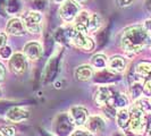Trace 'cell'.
<instances>
[{
	"label": "cell",
	"instance_id": "44dd1931",
	"mask_svg": "<svg viewBox=\"0 0 151 136\" xmlns=\"http://www.w3.org/2000/svg\"><path fill=\"white\" fill-rule=\"evenodd\" d=\"M110 105L115 107L116 109H123L126 108L129 105V99L124 93H114L110 99Z\"/></svg>",
	"mask_w": 151,
	"mask_h": 136
},
{
	"label": "cell",
	"instance_id": "277c9868",
	"mask_svg": "<svg viewBox=\"0 0 151 136\" xmlns=\"http://www.w3.org/2000/svg\"><path fill=\"white\" fill-rule=\"evenodd\" d=\"M129 113L131 118L129 128L131 129V132L134 134H143L147 129V113L141 111L135 106H133Z\"/></svg>",
	"mask_w": 151,
	"mask_h": 136
},
{
	"label": "cell",
	"instance_id": "f6af8a7d",
	"mask_svg": "<svg viewBox=\"0 0 151 136\" xmlns=\"http://www.w3.org/2000/svg\"><path fill=\"white\" fill-rule=\"evenodd\" d=\"M43 136H50V135H48V134H45H45H43Z\"/></svg>",
	"mask_w": 151,
	"mask_h": 136
},
{
	"label": "cell",
	"instance_id": "ffe728a7",
	"mask_svg": "<svg viewBox=\"0 0 151 136\" xmlns=\"http://www.w3.org/2000/svg\"><path fill=\"white\" fill-rule=\"evenodd\" d=\"M135 74L142 78L151 79V62L150 61H140L135 66Z\"/></svg>",
	"mask_w": 151,
	"mask_h": 136
},
{
	"label": "cell",
	"instance_id": "8d00e7d4",
	"mask_svg": "<svg viewBox=\"0 0 151 136\" xmlns=\"http://www.w3.org/2000/svg\"><path fill=\"white\" fill-rule=\"evenodd\" d=\"M6 42H7V35L6 33H4L2 31H0V48L6 45Z\"/></svg>",
	"mask_w": 151,
	"mask_h": 136
},
{
	"label": "cell",
	"instance_id": "e575fe53",
	"mask_svg": "<svg viewBox=\"0 0 151 136\" xmlns=\"http://www.w3.org/2000/svg\"><path fill=\"white\" fill-rule=\"evenodd\" d=\"M147 134L151 136V113H147Z\"/></svg>",
	"mask_w": 151,
	"mask_h": 136
},
{
	"label": "cell",
	"instance_id": "8992f818",
	"mask_svg": "<svg viewBox=\"0 0 151 136\" xmlns=\"http://www.w3.org/2000/svg\"><path fill=\"white\" fill-rule=\"evenodd\" d=\"M78 13H80V6L74 0H66L59 8V16L66 23L74 22Z\"/></svg>",
	"mask_w": 151,
	"mask_h": 136
},
{
	"label": "cell",
	"instance_id": "6da1fadb",
	"mask_svg": "<svg viewBox=\"0 0 151 136\" xmlns=\"http://www.w3.org/2000/svg\"><path fill=\"white\" fill-rule=\"evenodd\" d=\"M151 44V35L143 26H131L123 32L121 45L123 50L129 54H136L144 48Z\"/></svg>",
	"mask_w": 151,
	"mask_h": 136
},
{
	"label": "cell",
	"instance_id": "f546056e",
	"mask_svg": "<svg viewBox=\"0 0 151 136\" xmlns=\"http://www.w3.org/2000/svg\"><path fill=\"white\" fill-rule=\"evenodd\" d=\"M0 133L2 136H15L16 134V129L13 126H0Z\"/></svg>",
	"mask_w": 151,
	"mask_h": 136
},
{
	"label": "cell",
	"instance_id": "836d02e7",
	"mask_svg": "<svg viewBox=\"0 0 151 136\" xmlns=\"http://www.w3.org/2000/svg\"><path fill=\"white\" fill-rule=\"evenodd\" d=\"M8 0H0V15L5 16L6 15V6H7Z\"/></svg>",
	"mask_w": 151,
	"mask_h": 136
},
{
	"label": "cell",
	"instance_id": "1f68e13d",
	"mask_svg": "<svg viewBox=\"0 0 151 136\" xmlns=\"http://www.w3.org/2000/svg\"><path fill=\"white\" fill-rule=\"evenodd\" d=\"M135 2V0H116V4L121 8H126L132 6Z\"/></svg>",
	"mask_w": 151,
	"mask_h": 136
},
{
	"label": "cell",
	"instance_id": "3957f363",
	"mask_svg": "<svg viewBox=\"0 0 151 136\" xmlns=\"http://www.w3.org/2000/svg\"><path fill=\"white\" fill-rule=\"evenodd\" d=\"M74 121L72 120L69 113H59L53 121V132L57 136H69L74 132Z\"/></svg>",
	"mask_w": 151,
	"mask_h": 136
},
{
	"label": "cell",
	"instance_id": "4dcf8cb0",
	"mask_svg": "<svg viewBox=\"0 0 151 136\" xmlns=\"http://www.w3.org/2000/svg\"><path fill=\"white\" fill-rule=\"evenodd\" d=\"M32 2V7L34 10H42V9H45L47 7V0H32L31 1Z\"/></svg>",
	"mask_w": 151,
	"mask_h": 136
},
{
	"label": "cell",
	"instance_id": "9a60e30c",
	"mask_svg": "<svg viewBox=\"0 0 151 136\" xmlns=\"http://www.w3.org/2000/svg\"><path fill=\"white\" fill-rule=\"evenodd\" d=\"M126 65H127L126 59L123 56L116 54V56H113L108 60V66L107 67H108L109 70H111V72L116 73V74H121V73H123L126 69Z\"/></svg>",
	"mask_w": 151,
	"mask_h": 136
},
{
	"label": "cell",
	"instance_id": "8fae6325",
	"mask_svg": "<svg viewBox=\"0 0 151 136\" xmlns=\"http://www.w3.org/2000/svg\"><path fill=\"white\" fill-rule=\"evenodd\" d=\"M113 94L114 92L110 87L101 86L94 93V97H93L94 103L98 107H100V108H102L104 106H106V105H108L110 102V99L113 97Z\"/></svg>",
	"mask_w": 151,
	"mask_h": 136
},
{
	"label": "cell",
	"instance_id": "9c48e42d",
	"mask_svg": "<svg viewBox=\"0 0 151 136\" xmlns=\"http://www.w3.org/2000/svg\"><path fill=\"white\" fill-rule=\"evenodd\" d=\"M30 112L23 107L12 106L6 111V118L13 122H22L29 119Z\"/></svg>",
	"mask_w": 151,
	"mask_h": 136
},
{
	"label": "cell",
	"instance_id": "d4e9b609",
	"mask_svg": "<svg viewBox=\"0 0 151 136\" xmlns=\"http://www.w3.org/2000/svg\"><path fill=\"white\" fill-rule=\"evenodd\" d=\"M136 108H139L144 113H151V100L148 98H139L136 99L135 105Z\"/></svg>",
	"mask_w": 151,
	"mask_h": 136
},
{
	"label": "cell",
	"instance_id": "d6a6232c",
	"mask_svg": "<svg viewBox=\"0 0 151 136\" xmlns=\"http://www.w3.org/2000/svg\"><path fill=\"white\" fill-rule=\"evenodd\" d=\"M72 136H91V133H89L86 129H77L75 132H73Z\"/></svg>",
	"mask_w": 151,
	"mask_h": 136
},
{
	"label": "cell",
	"instance_id": "5bb4252c",
	"mask_svg": "<svg viewBox=\"0 0 151 136\" xmlns=\"http://www.w3.org/2000/svg\"><path fill=\"white\" fill-rule=\"evenodd\" d=\"M84 126H85V129L89 133L98 134V133H101L105 129L106 122L104 120V118L100 117V116H91V117L88 118V120H86Z\"/></svg>",
	"mask_w": 151,
	"mask_h": 136
},
{
	"label": "cell",
	"instance_id": "f35d334b",
	"mask_svg": "<svg viewBox=\"0 0 151 136\" xmlns=\"http://www.w3.org/2000/svg\"><path fill=\"white\" fill-rule=\"evenodd\" d=\"M143 27L145 29V31L151 35V18L150 19H147L143 24Z\"/></svg>",
	"mask_w": 151,
	"mask_h": 136
},
{
	"label": "cell",
	"instance_id": "ab89813d",
	"mask_svg": "<svg viewBox=\"0 0 151 136\" xmlns=\"http://www.w3.org/2000/svg\"><path fill=\"white\" fill-rule=\"evenodd\" d=\"M144 6H145V9L151 14V0H145Z\"/></svg>",
	"mask_w": 151,
	"mask_h": 136
},
{
	"label": "cell",
	"instance_id": "30bf717a",
	"mask_svg": "<svg viewBox=\"0 0 151 136\" xmlns=\"http://www.w3.org/2000/svg\"><path fill=\"white\" fill-rule=\"evenodd\" d=\"M6 32L14 37H23L26 34L27 31L25 29V25L23 23L22 18L14 17L8 21L7 25H6Z\"/></svg>",
	"mask_w": 151,
	"mask_h": 136
},
{
	"label": "cell",
	"instance_id": "60d3db41",
	"mask_svg": "<svg viewBox=\"0 0 151 136\" xmlns=\"http://www.w3.org/2000/svg\"><path fill=\"white\" fill-rule=\"evenodd\" d=\"M66 0H53V2H56V4H63V2H65Z\"/></svg>",
	"mask_w": 151,
	"mask_h": 136
},
{
	"label": "cell",
	"instance_id": "484cf974",
	"mask_svg": "<svg viewBox=\"0 0 151 136\" xmlns=\"http://www.w3.org/2000/svg\"><path fill=\"white\" fill-rule=\"evenodd\" d=\"M21 9V0H8L7 6H6V11L9 14H15L19 11Z\"/></svg>",
	"mask_w": 151,
	"mask_h": 136
},
{
	"label": "cell",
	"instance_id": "7402d4cb",
	"mask_svg": "<svg viewBox=\"0 0 151 136\" xmlns=\"http://www.w3.org/2000/svg\"><path fill=\"white\" fill-rule=\"evenodd\" d=\"M102 18L98 13H93L90 15L89 24H88V33H94L101 27Z\"/></svg>",
	"mask_w": 151,
	"mask_h": 136
},
{
	"label": "cell",
	"instance_id": "e0dca14e",
	"mask_svg": "<svg viewBox=\"0 0 151 136\" xmlns=\"http://www.w3.org/2000/svg\"><path fill=\"white\" fill-rule=\"evenodd\" d=\"M89 18H90V14L85 10L80 11L77 16L74 19V29L78 32H83V33H88V24H89Z\"/></svg>",
	"mask_w": 151,
	"mask_h": 136
},
{
	"label": "cell",
	"instance_id": "7a4b0ae2",
	"mask_svg": "<svg viewBox=\"0 0 151 136\" xmlns=\"http://www.w3.org/2000/svg\"><path fill=\"white\" fill-rule=\"evenodd\" d=\"M66 32H67L68 41L73 45H75L76 48L82 49L84 51H92L94 49V42L90 37L86 35V33L78 32L74 27L68 29Z\"/></svg>",
	"mask_w": 151,
	"mask_h": 136
},
{
	"label": "cell",
	"instance_id": "7c38bea8",
	"mask_svg": "<svg viewBox=\"0 0 151 136\" xmlns=\"http://www.w3.org/2000/svg\"><path fill=\"white\" fill-rule=\"evenodd\" d=\"M69 116H70L72 120L74 121L76 126H84L88 118H89L88 110L84 107L81 106L72 107L70 110H69Z\"/></svg>",
	"mask_w": 151,
	"mask_h": 136
},
{
	"label": "cell",
	"instance_id": "d590c367",
	"mask_svg": "<svg viewBox=\"0 0 151 136\" xmlns=\"http://www.w3.org/2000/svg\"><path fill=\"white\" fill-rule=\"evenodd\" d=\"M144 86V92L147 94H151V79H147L143 84Z\"/></svg>",
	"mask_w": 151,
	"mask_h": 136
},
{
	"label": "cell",
	"instance_id": "603a6c76",
	"mask_svg": "<svg viewBox=\"0 0 151 136\" xmlns=\"http://www.w3.org/2000/svg\"><path fill=\"white\" fill-rule=\"evenodd\" d=\"M91 66L96 69H105L108 66V60L107 57L102 53H97L91 58Z\"/></svg>",
	"mask_w": 151,
	"mask_h": 136
},
{
	"label": "cell",
	"instance_id": "2e32d148",
	"mask_svg": "<svg viewBox=\"0 0 151 136\" xmlns=\"http://www.w3.org/2000/svg\"><path fill=\"white\" fill-rule=\"evenodd\" d=\"M75 78L80 82H88L93 78L94 70L90 65H81L75 69Z\"/></svg>",
	"mask_w": 151,
	"mask_h": 136
},
{
	"label": "cell",
	"instance_id": "7bdbcfd3",
	"mask_svg": "<svg viewBox=\"0 0 151 136\" xmlns=\"http://www.w3.org/2000/svg\"><path fill=\"white\" fill-rule=\"evenodd\" d=\"M114 136H125V135H124V134H119V133H118V134H115Z\"/></svg>",
	"mask_w": 151,
	"mask_h": 136
},
{
	"label": "cell",
	"instance_id": "bcb514c9",
	"mask_svg": "<svg viewBox=\"0 0 151 136\" xmlns=\"http://www.w3.org/2000/svg\"><path fill=\"white\" fill-rule=\"evenodd\" d=\"M0 136H2V135H1V133H0Z\"/></svg>",
	"mask_w": 151,
	"mask_h": 136
},
{
	"label": "cell",
	"instance_id": "83f0119b",
	"mask_svg": "<svg viewBox=\"0 0 151 136\" xmlns=\"http://www.w3.org/2000/svg\"><path fill=\"white\" fill-rule=\"evenodd\" d=\"M55 39L57 42L59 43H65L68 41V37H67V32L63 29H58L55 33Z\"/></svg>",
	"mask_w": 151,
	"mask_h": 136
},
{
	"label": "cell",
	"instance_id": "d6986e66",
	"mask_svg": "<svg viewBox=\"0 0 151 136\" xmlns=\"http://www.w3.org/2000/svg\"><path fill=\"white\" fill-rule=\"evenodd\" d=\"M57 67H58V60L57 58H51L49 62L47 64V67L45 68V72H43V81L45 82H50L52 81L56 76L57 73Z\"/></svg>",
	"mask_w": 151,
	"mask_h": 136
},
{
	"label": "cell",
	"instance_id": "5b68a950",
	"mask_svg": "<svg viewBox=\"0 0 151 136\" xmlns=\"http://www.w3.org/2000/svg\"><path fill=\"white\" fill-rule=\"evenodd\" d=\"M23 23L31 34H39L42 31V15L38 10H30L23 16Z\"/></svg>",
	"mask_w": 151,
	"mask_h": 136
},
{
	"label": "cell",
	"instance_id": "74e56055",
	"mask_svg": "<svg viewBox=\"0 0 151 136\" xmlns=\"http://www.w3.org/2000/svg\"><path fill=\"white\" fill-rule=\"evenodd\" d=\"M5 75H6V68H5L2 62H0V83L4 81Z\"/></svg>",
	"mask_w": 151,
	"mask_h": 136
},
{
	"label": "cell",
	"instance_id": "4fadbf2b",
	"mask_svg": "<svg viewBox=\"0 0 151 136\" xmlns=\"http://www.w3.org/2000/svg\"><path fill=\"white\" fill-rule=\"evenodd\" d=\"M93 82L96 84H109V83H114L116 81L119 79V77L117 76L116 73H114L111 70H109L108 68H105V69H101L99 70L96 75H93Z\"/></svg>",
	"mask_w": 151,
	"mask_h": 136
},
{
	"label": "cell",
	"instance_id": "ee69618b",
	"mask_svg": "<svg viewBox=\"0 0 151 136\" xmlns=\"http://www.w3.org/2000/svg\"><path fill=\"white\" fill-rule=\"evenodd\" d=\"M1 97H2V90L0 89V98H1Z\"/></svg>",
	"mask_w": 151,
	"mask_h": 136
},
{
	"label": "cell",
	"instance_id": "ba28073f",
	"mask_svg": "<svg viewBox=\"0 0 151 136\" xmlns=\"http://www.w3.org/2000/svg\"><path fill=\"white\" fill-rule=\"evenodd\" d=\"M23 53L25 54V57L32 61L39 60L42 57L43 53V48L41 43H39L38 41H30L23 48Z\"/></svg>",
	"mask_w": 151,
	"mask_h": 136
},
{
	"label": "cell",
	"instance_id": "4316f807",
	"mask_svg": "<svg viewBox=\"0 0 151 136\" xmlns=\"http://www.w3.org/2000/svg\"><path fill=\"white\" fill-rule=\"evenodd\" d=\"M102 111L105 113V116H106L107 118H109V119H114V118H116V115H117V109L113 107L110 103H108L106 106H104L102 108Z\"/></svg>",
	"mask_w": 151,
	"mask_h": 136
},
{
	"label": "cell",
	"instance_id": "b9f144b4",
	"mask_svg": "<svg viewBox=\"0 0 151 136\" xmlns=\"http://www.w3.org/2000/svg\"><path fill=\"white\" fill-rule=\"evenodd\" d=\"M74 1H76L77 4H83V2H85V1H88V0H74Z\"/></svg>",
	"mask_w": 151,
	"mask_h": 136
},
{
	"label": "cell",
	"instance_id": "f1b7e54d",
	"mask_svg": "<svg viewBox=\"0 0 151 136\" xmlns=\"http://www.w3.org/2000/svg\"><path fill=\"white\" fill-rule=\"evenodd\" d=\"M13 56V49L9 45H4L0 48V58L1 59H10Z\"/></svg>",
	"mask_w": 151,
	"mask_h": 136
},
{
	"label": "cell",
	"instance_id": "ac0fdd59",
	"mask_svg": "<svg viewBox=\"0 0 151 136\" xmlns=\"http://www.w3.org/2000/svg\"><path fill=\"white\" fill-rule=\"evenodd\" d=\"M129 118H131V113L129 111L126 109V108H123V109H119L117 111V115H116V122L118 125V127L123 130L129 128Z\"/></svg>",
	"mask_w": 151,
	"mask_h": 136
},
{
	"label": "cell",
	"instance_id": "52a82bcc",
	"mask_svg": "<svg viewBox=\"0 0 151 136\" xmlns=\"http://www.w3.org/2000/svg\"><path fill=\"white\" fill-rule=\"evenodd\" d=\"M29 67L27 58L25 57L24 53L16 52L13 53V56L9 59V69L16 74V75H22L24 74Z\"/></svg>",
	"mask_w": 151,
	"mask_h": 136
},
{
	"label": "cell",
	"instance_id": "cb8c5ba5",
	"mask_svg": "<svg viewBox=\"0 0 151 136\" xmlns=\"http://www.w3.org/2000/svg\"><path fill=\"white\" fill-rule=\"evenodd\" d=\"M143 92H144V86L141 82L134 81L133 83L131 84V86H129V94H131V97L134 99V100L141 98V95L143 94Z\"/></svg>",
	"mask_w": 151,
	"mask_h": 136
}]
</instances>
